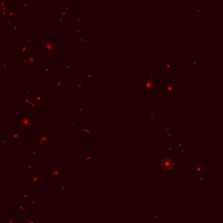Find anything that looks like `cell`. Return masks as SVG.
<instances>
[{
    "label": "cell",
    "mask_w": 223,
    "mask_h": 223,
    "mask_svg": "<svg viewBox=\"0 0 223 223\" xmlns=\"http://www.w3.org/2000/svg\"><path fill=\"white\" fill-rule=\"evenodd\" d=\"M160 168L165 171H171L174 167V161L172 159H170L169 157H163L160 162Z\"/></svg>",
    "instance_id": "6da1fadb"
}]
</instances>
